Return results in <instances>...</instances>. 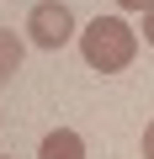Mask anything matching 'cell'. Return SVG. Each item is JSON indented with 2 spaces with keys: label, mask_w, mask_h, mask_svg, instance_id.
<instances>
[{
  "label": "cell",
  "mask_w": 154,
  "mask_h": 159,
  "mask_svg": "<svg viewBox=\"0 0 154 159\" xmlns=\"http://www.w3.org/2000/svg\"><path fill=\"white\" fill-rule=\"evenodd\" d=\"M80 53H85L91 69L117 74V69L133 64V53H138V32H133L122 16H96V21L80 32Z\"/></svg>",
  "instance_id": "6da1fadb"
},
{
  "label": "cell",
  "mask_w": 154,
  "mask_h": 159,
  "mask_svg": "<svg viewBox=\"0 0 154 159\" xmlns=\"http://www.w3.org/2000/svg\"><path fill=\"white\" fill-rule=\"evenodd\" d=\"M69 37H74V16H69L64 0H37V6L27 11V43H32V48L58 53Z\"/></svg>",
  "instance_id": "7a4b0ae2"
},
{
  "label": "cell",
  "mask_w": 154,
  "mask_h": 159,
  "mask_svg": "<svg viewBox=\"0 0 154 159\" xmlns=\"http://www.w3.org/2000/svg\"><path fill=\"white\" fill-rule=\"evenodd\" d=\"M37 159H85V138L74 133V127H53L37 148Z\"/></svg>",
  "instance_id": "3957f363"
},
{
  "label": "cell",
  "mask_w": 154,
  "mask_h": 159,
  "mask_svg": "<svg viewBox=\"0 0 154 159\" xmlns=\"http://www.w3.org/2000/svg\"><path fill=\"white\" fill-rule=\"evenodd\" d=\"M21 53H27V43H21L11 27H0V85H6V80L21 69Z\"/></svg>",
  "instance_id": "277c9868"
},
{
  "label": "cell",
  "mask_w": 154,
  "mask_h": 159,
  "mask_svg": "<svg viewBox=\"0 0 154 159\" xmlns=\"http://www.w3.org/2000/svg\"><path fill=\"white\" fill-rule=\"evenodd\" d=\"M117 11H143V16H149V11H154V0H117Z\"/></svg>",
  "instance_id": "5b68a950"
},
{
  "label": "cell",
  "mask_w": 154,
  "mask_h": 159,
  "mask_svg": "<svg viewBox=\"0 0 154 159\" xmlns=\"http://www.w3.org/2000/svg\"><path fill=\"white\" fill-rule=\"evenodd\" d=\"M143 159H154V122L143 127Z\"/></svg>",
  "instance_id": "8992f818"
},
{
  "label": "cell",
  "mask_w": 154,
  "mask_h": 159,
  "mask_svg": "<svg viewBox=\"0 0 154 159\" xmlns=\"http://www.w3.org/2000/svg\"><path fill=\"white\" fill-rule=\"evenodd\" d=\"M143 43H149V48H154V11H149V16H143Z\"/></svg>",
  "instance_id": "52a82bcc"
},
{
  "label": "cell",
  "mask_w": 154,
  "mask_h": 159,
  "mask_svg": "<svg viewBox=\"0 0 154 159\" xmlns=\"http://www.w3.org/2000/svg\"><path fill=\"white\" fill-rule=\"evenodd\" d=\"M0 159H11V154H0Z\"/></svg>",
  "instance_id": "ba28073f"
}]
</instances>
